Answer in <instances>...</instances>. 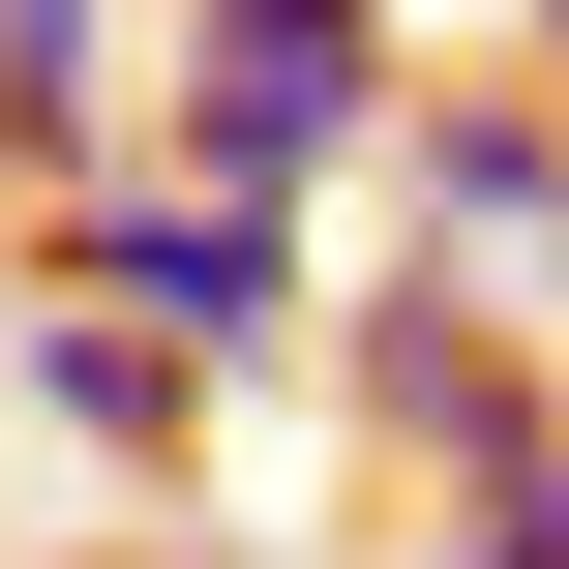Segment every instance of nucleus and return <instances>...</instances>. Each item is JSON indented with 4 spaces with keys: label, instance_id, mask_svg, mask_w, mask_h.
<instances>
[{
    "label": "nucleus",
    "instance_id": "obj_2",
    "mask_svg": "<svg viewBox=\"0 0 569 569\" xmlns=\"http://www.w3.org/2000/svg\"><path fill=\"white\" fill-rule=\"evenodd\" d=\"M30 300H90V330H150L180 390H240V360H300L330 300H300V210H210V180H90V210H30Z\"/></svg>",
    "mask_w": 569,
    "mask_h": 569
},
{
    "label": "nucleus",
    "instance_id": "obj_6",
    "mask_svg": "<svg viewBox=\"0 0 569 569\" xmlns=\"http://www.w3.org/2000/svg\"><path fill=\"white\" fill-rule=\"evenodd\" d=\"M30 420H60V450H120L150 510H210V390H180L150 330H90V300H30Z\"/></svg>",
    "mask_w": 569,
    "mask_h": 569
},
{
    "label": "nucleus",
    "instance_id": "obj_5",
    "mask_svg": "<svg viewBox=\"0 0 569 569\" xmlns=\"http://www.w3.org/2000/svg\"><path fill=\"white\" fill-rule=\"evenodd\" d=\"M120 120H150L120 0H0V180H30V210H90V180H120Z\"/></svg>",
    "mask_w": 569,
    "mask_h": 569
},
{
    "label": "nucleus",
    "instance_id": "obj_1",
    "mask_svg": "<svg viewBox=\"0 0 569 569\" xmlns=\"http://www.w3.org/2000/svg\"><path fill=\"white\" fill-rule=\"evenodd\" d=\"M390 0H180V60H150V180H210V210H330L360 150H390Z\"/></svg>",
    "mask_w": 569,
    "mask_h": 569
},
{
    "label": "nucleus",
    "instance_id": "obj_7",
    "mask_svg": "<svg viewBox=\"0 0 569 569\" xmlns=\"http://www.w3.org/2000/svg\"><path fill=\"white\" fill-rule=\"evenodd\" d=\"M540 60H569V0H540Z\"/></svg>",
    "mask_w": 569,
    "mask_h": 569
},
{
    "label": "nucleus",
    "instance_id": "obj_4",
    "mask_svg": "<svg viewBox=\"0 0 569 569\" xmlns=\"http://www.w3.org/2000/svg\"><path fill=\"white\" fill-rule=\"evenodd\" d=\"M360 180L420 210V270H480V300H569V90H540V60H420Z\"/></svg>",
    "mask_w": 569,
    "mask_h": 569
},
{
    "label": "nucleus",
    "instance_id": "obj_3",
    "mask_svg": "<svg viewBox=\"0 0 569 569\" xmlns=\"http://www.w3.org/2000/svg\"><path fill=\"white\" fill-rule=\"evenodd\" d=\"M330 390H360V450H420V510H480V480H540V450H569V360L480 300V270H420V240L330 300Z\"/></svg>",
    "mask_w": 569,
    "mask_h": 569
}]
</instances>
